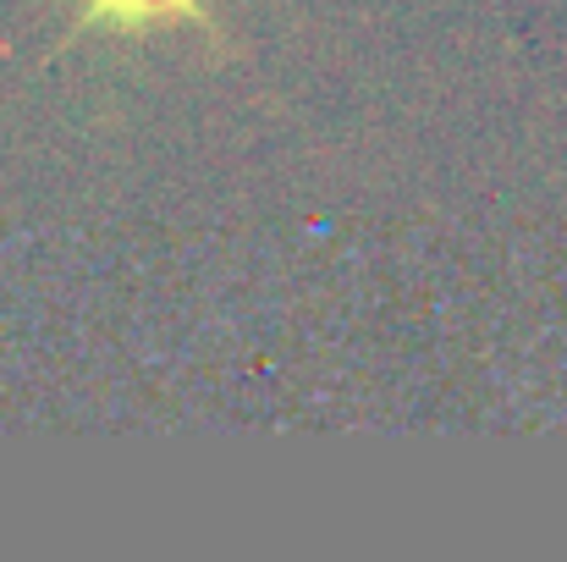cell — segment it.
<instances>
[{
    "label": "cell",
    "instance_id": "1",
    "mask_svg": "<svg viewBox=\"0 0 567 562\" xmlns=\"http://www.w3.org/2000/svg\"><path fill=\"white\" fill-rule=\"evenodd\" d=\"M198 0H89V17L94 22H111V28H150V22H172V17H188Z\"/></svg>",
    "mask_w": 567,
    "mask_h": 562
}]
</instances>
